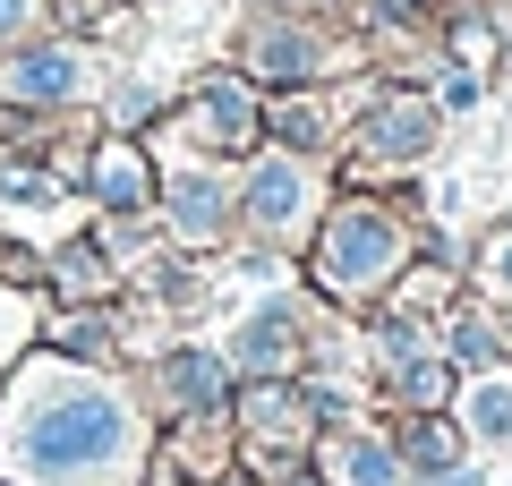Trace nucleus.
<instances>
[{"label": "nucleus", "instance_id": "nucleus-7", "mask_svg": "<svg viewBox=\"0 0 512 486\" xmlns=\"http://www.w3.org/2000/svg\"><path fill=\"white\" fill-rule=\"evenodd\" d=\"M291 350H299V316H291V307H265V316L239 324V359H248V367H282Z\"/></svg>", "mask_w": 512, "mask_h": 486}, {"label": "nucleus", "instance_id": "nucleus-8", "mask_svg": "<svg viewBox=\"0 0 512 486\" xmlns=\"http://www.w3.org/2000/svg\"><path fill=\"white\" fill-rule=\"evenodd\" d=\"M248 128H256L248 94H239V86H205V103H197V137H214V145H248Z\"/></svg>", "mask_w": 512, "mask_h": 486}, {"label": "nucleus", "instance_id": "nucleus-17", "mask_svg": "<svg viewBox=\"0 0 512 486\" xmlns=\"http://www.w3.org/2000/svg\"><path fill=\"white\" fill-rule=\"evenodd\" d=\"M478 273H487V290H504V299H512V222L478 248Z\"/></svg>", "mask_w": 512, "mask_h": 486}, {"label": "nucleus", "instance_id": "nucleus-11", "mask_svg": "<svg viewBox=\"0 0 512 486\" xmlns=\"http://www.w3.org/2000/svg\"><path fill=\"white\" fill-rule=\"evenodd\" d=\"M94 188H103V205H120V214H128V205L146 197V171H137V154H128V145H111V154L94 162Z\"/></svg>", "mask_w": 512, "mask_h": 486}, {"label": "nucleus", "instance_id": "nucleus-18", "mask_svg": "<svg viewBox=\"0 0 512 486\" xmlns=\"http://www.w3.org/2000/svg\"><path fill=\"white\" fill-rule=\"evenodd\" d=\"M274 128H282L291 145H316V137H325V120H316V103H282V111H274Z\"/></svg>", "mask_w": 512, "mask_h": 486}, {"label": "nucleus", "instance_id": "nucleus-3", "mask_svg": "<svg viewBox=\"0 0 512 486\" xmlns=\"http://www.w3.org/2000/svg\"><path fill=\"white\" fill-rule=\"evenodd\" d=\"M427 145H436V103L402 94V103H376V111H367V154H376V162H419Z\"/></svg>", "mask_w": 512, "mask_h": 486}, {"label": "nucleus", "instance_id": "nucleus-13", "mask_svg": "<svg viewBox=\"0 0 512 486\" xmlns=\"http://www.w3.org/2000/svg\"><path fill=\"white\" fill-rule=\"evenodd\" d=\"M256 52H265V69H274V77H308V69H316V43H308V35H291V26H274Z\"/></svg>", "mask_w": 512, "mask_h": 486}, {"label": "nucleus", "instance_id": "nucleus-24", "mask_svg": "<svg viewBox=\"0 0 512 486\" xmlns=\"http://www.w3.org/2000/svg\"><path fill=\"white\" fill-rule=\"evenodd\" d=\"M504 350H512V324H504Z\"/></svg>", "mask_w": 512, "mask_h": 486}, {"label": "nucleus", "instance_id": "nucleus-12", "mask_svg": "<svg viewBox=\"0 0 512 486\" xmlns=\"http://www.w3.org/2000/svg\"><path fill=\"white\" fill-rule=\"evenodd\" d=\"M495 350H504V333H495L487 316H453V350H444L453 367H478V376H487V367H495Z\"/></svg>", "mask_w": 512, "mask_h": 486}, {"label": "nucleus", "instance_id": "nucleus-21", "mask_svg": "<svg viewBox=\"0 0 512 486\" xmlns=\"http://www.w3.org/2000/svg\"><path fill=\"white\" fill-rule=\"evenodd\" d=\"M478 103V77L470 69H444V111H470Z\"/></svg>", "mask_w": 512, "mask_h": 486}, {"label": "nucleus", "instance_id": "nucleus-10", "mask_svg": "<svg viewBox=\"0 0 512 486\" xmlns=\"http://www.w3.org/2000/svg\"><path fill=\"white\" fill-rule=\"evenodd\" d=\"M402 452H410V469H419V478H436V469L461 461V435L444 427V418H419V427L402 435Z\"/></svg>", "mask_w": 512, "mask_h": 486}, {"label": "nucleus", "instance_id": "nucleus-20", "mask_svg": "<svg viewBox=\"0 0 512 486\" xmlns=\"http://www.w3.org/2000/svg\"><path fill=\"white\" fill-rule=\"evenodd\" d=\"M103 333H111V324H103V316H86V324H69V333H60V342H69L77 359H103Z\"/></svg>", "mask_w": 512, "mask_h": 486}, {"label": "nucleus", "instance_id": "nucleus-15", "mask_svg": "<svg viewBox=\"0 0 512 486\" xmlns=\"http://www.w3.org/2000/svg\"><path fill=\"white\" fill-rule=\"evenodd\" d=\"M393 384H402V401L436 410V401H444V384H453V367H444V359H402V376H393Z\"/></svg>", "mask_w": 512, "mask_h": 486}, {"label": "nucleus", "instance_id": "nucleus-14", "mask_svg": "<svg viewBox=\"0 0 512 486\" xmlns=\"http://www.w3.org/2000/svg\"><path fill=\"white\" fill-rule=\"evenodd\" d=\"M163 384H171L180 401H214V393H222V359H171Z\"/></svg>", "mask_w": 512, "mask_h": 486}, {"label": "nucleus", "instance_id": "nucleus-5", "mask_svg": "<svg viewBox=\"0 0 512 486\" xmlns=\"http://www.w3.org/2000/svg\"><path fill=\"white\" fill-rule=\"evenodd\" d=\"M248 214L265 222V231H291V222L308 214V180H299L291 162H274V171H256V188H248Z\"/></svg>", "mask_w": 512, "mask_h": 486}, {"label": "nucleus", "instance_id": "nucleus-4", "mask_svg": "<svg viewBox=\"0 0 512 486\" xmlns=\"http://www.w3.org/2000/svg\"><path fill=\"white\" fill-rule=\"evenodd\" d=\"M77 52H26L9 60V94H26V103H60V94H77Z\"/></svg>", "mask_w": 512, "mask_h": 486}, {"label": "nucleus", "instance_id": "nucleus-2", "mask_svg": "<svg viewBox=\"0 0 512 486\" xmlns=\"http://www.w3.org/2000/svg\"><path fill=\"white\" fill-rule=\"evenodd\" d=\"M393 265H402V231H393V214H376V205H342L333 231H325V282L333 290H384Z\"/></svg>", "mask_w": 512, "mask_h": 486}, {"label": "nucleus", "instance_id": "nucleus-6", "mask_svg": "<svg viewBox=\"0 0 512 486\" xmlns=\"http://www.w3.org/2000/svg\"><path fill=\"white\" fill-rule=\"evenodd\" d=\"M171 222H180V239H222V222H231V205H222L214 180H171Z\"/></svg>", "mask_w": 512, "mask_h": 486}, {"label": "nucleus", "instance_id": "nucleus-16", "mask_svg": "<svg viewBox=\"0 0 512 486\" xmlns=\"http://www.w3.org/2000/svg\"><path fill=\"white\" fill-rule=\"evenodd\" d=\"M393 469H402V461H393L384 444H367V435L342 452V478H350V486H393Z\"/></svg>", "mask_w": 512, "mask_h": 486}, {"label": "nucleus", "instance_id": "nucleus-9", "mask_svg": "<svg viewBox=\"0 0 512 486\" xmlns=\"http://www.w3.org/2000/svg\"><path fill=\"white\" fill-rule=\"evenodd\" d=\"M461 418H470V435H487V444H512V376H478L470 401H461Z\"/></svg>", "mask_w": 512, "mask_h": 486}, {"label": "nucleus", "instance_id": "nucleus-1", "mask_svg": "<svg viewBox=\"0 0 512 486\" xmlns=\"http://www.w3.org/2000/svg\"><path fill=\"white\" fill-rule=\"evenodd\" d=\"M9 469L26 486H120L137 461V427L103 384L69 367H35L9 393Z\"/></svg>", "mask_w": 512, "mask_h": 486}, {"label": "nucleus", "instance_id": "nucleus-23", "mask_svg": "<svg viewBox=\"0 0 512 486\" xmlns=\"http://www.w3.org/2000/svg\"><path fill=\"white\" fill-rule=\"evenodd\" d=\"M504 77H512V43H504Z\"/></svg>", "mask_w": 512, "mask_h": 486}, {"label": "nucleus", "instance_id": "nucleus-22", "mask_svg": "<svg viewBox=\"0 0 512 486\" xmlns=\"http://www.w3.org/2000/svg\"><path fill=\"white\" fill-rule=\"evenodd\" d=\"M26 9H35V0H0V35H18V26H26Z\"/></svg>", "mask_w": 512, "mask_h": 486}, {"label": "nucleus", "instance_id": "nucleus-19", "mask_svg": "<svg viewBox=\"0 0 512 486\" xmlns=\"http://www.w3.org/2000/svg\"><path fill=\"white\" fill-rule=\"evenodd\" d=\"M60 282H69V290H103V256H94V248H69V256H60Z\"/></svg>", "mask_w": 512, "mask_h": 486}]
</instances>
